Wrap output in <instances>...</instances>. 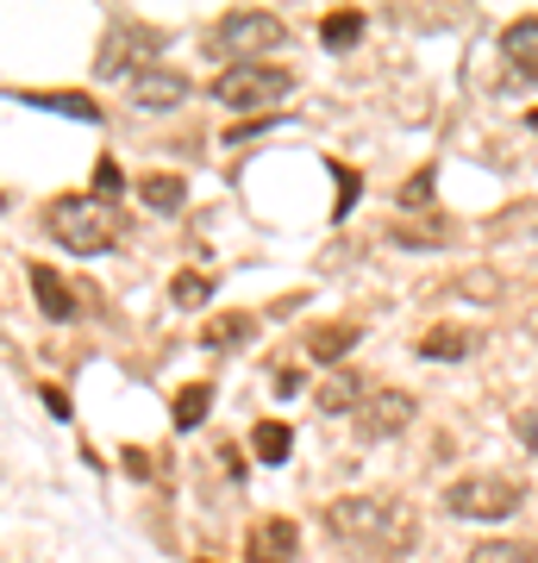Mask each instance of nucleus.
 <instances>
[{
  "mask_svg": "<svg viewBox=\"0 0 538 563\" xmlns=\"http://www.w3.org/2000/svg\"><path fill=\"white\" fill-rule=\"evenodd\" d=\"M326 532L370 558H400V551H414V507L395 495H344L326 507Z\"/></svg>",
  "mask_w": 538,
  "mask_h": 563,
  "instance_id": "obj_1",
  "label": "nucleus"
},
{
  "mask_svg": "<svg viewBox=\"0 0 538 563\" xmlns=\"http://www.w3.org/2000/svg\"><path fill=\"white\" fill-rule=\"evenodd\" d=\"M44 232L76 257H95V251L120 244V207L100 201V195H63V201L44 207Z\"/></svg>",
  "mask_w": 538,
  "mask_h": 563,
  "instance_id": "obj_2",
  "label": "nucleus"
},
{
  "mask_svg": "<svg viewBox=\"0 0 538 563\" xmlns=\"http://www.w3.org/2000/svg\"><path fill=\"white\" fill-rule=\"evenodd\" d=\"M288 88H295V76H288L282 63H226L220 76H213V101H220L226 113H251V107L276 113V101Z\"/></svg>",
  "mask_w": 538,
  "mask_h": 563,
  "instance_id": "obj_3",
  "label": "nucleus"
},
{
  "mask_svg": "<svg viewBox=\"0 0 538 563\" xmlns=\"http://www.w3.org/2000/svg\"><path fill=\"white\" fill-rule=\"evenodd\" d=\"M444 514L451 520H507V514H519L526 507V488L514 483V476H458V483L444 488Z\"/></svg>",
  "mask_w": 538,
  "mask_h": 563,
  "instance_id": "obj_4",
  "label": "nucleus"
},
{
  "mask_svg": "<svg viewBox=\"0 0 538 563\" xmlns=\"http://www.w3.org/2000/svg\"><path fill=\"white\" fill-rule=\"evenodd\" d=\"M213 44H220L232 63H263L270 51L288 44V25H282L276 13H263V7H239V13H226V20L213 25Z\"/></svg>",
  "mask_w": 538,
  "mask_h": 563,
  "instance_id": "obj_5",
  "label": "nucleus"
},
{
  "mask_svg": "<svg viewBox=\"0 0 538 563\" xmlns=\"http://www.w3.org/2000/svg\"><path fill=\"white\" fill-rule=\"evenodd\" d=\"M151 51H163V32H151V25L139 20H120L113 32H107V44H100L95 69L100 76H139V69H151Z\"/></svg>",
  "mask_w": 538,
  "mask_h": 563,
  "instance_id": "obj_6",
  "label": "nucleus"
},
{
  "mask_svg": "<svg viewBox=\"0 0 538 563\" xmlns=\"http://www.w3.org/2000/svg\"><path fill=\"white\" fill-rule=\"evenodd\" d=\"M414 420H419V401L407 395V388H376V395L363 401V413H358V439H363V444L400 439Z\"/></svg>",
  "mask_w": 538,
  "mask_h": 563,
  "instance_id": "obj_7",
  "label": "nucleus"
},
{
  "mask_svg": "<svg viewBox=\"0 0 538 563\" xmlns=\"http://www.w3.org/2000/svg\"><path fill=\"white\" fill-rule=\"evenodd\" d=\"M188 95H195V81L182 76V69H169V63H151V69H139V76L125 81V101L139 107V113H176Z\"/></svg>",
  "mask_w": 538,
  "mask_h": 563,
  "instance_id": "obj_8",
  "label": "nucleus"
},
{
  "mask_svg": "<svg viewBox=\"0 0 538 563\" xmlns=\"http://www.w3.org/2000/svg\"><path fill=\"white\" fill-rule=\"evenodd\" d=\"M25 282H32V295H39V313L51 325H69L88 313V295H81L76 282L63 276V269H51V263H25Z\"/></svg>",
  "mask_w": 538,
  "mask_h": 563,
  "instance_id": "obj_9",
  "label": "nucleus"
},
{
  "mask_svg": "<svg viewBox=\"0 0 538 563\" xmlns=\"http://www.w3.org/2000/svg\"><path fill=\"white\" fill-rule=\"evenodd\" d=\"M300 558V526L282 520V514H263L251 532H244V563H295Z\"/></svg>",
  "mask_w": 538,
  "mask_h": 563,
  "instance_id": "obj_10",
  "label": "nucleus"
},
{
  "mask_svg": "<svg viewBox=\"0 0 538 563\" xmlns=\"http://www.w3.org/2000/svg\"><path fill=\"white\" fill-rule=\"evenodd\" d=\"M376 388L363 383V369H326V383L314 388V401H319V413H363V401H370Z\"/></svg>",
  "mask_w": 538,
  "mask_h": 563,
  "instance_id": "obj_11",
  "label": "nucleus"
},
{
  "mask_svg": "<svg viewBox=\"0 0 538 563\" xmlns=\"http://www.w3.org/2000/svg\"><path fill=\"white\" fill-rule=\"evenodd\" d=\"M414 351L419 357H432V363H463V357H476L482 351V332H470V325H426Z\"/></svg>",
  "mask_w": 538,
  "mask_h": 563,
  "instance_id": "obj_12",
  "label": "nucleus"
},
{
  "mask_svg": "<svg viewBox=\"0 0 538 563\" xmlns=\"http://www.w3.org/2000/svg\"><path fill=\"white\" fill-rule=\"evenodd\" d=\"M501 57H507L514 76L538 81V13H526V20H514L507 32H501Z\"/></svg>",
  "mask_w": 538,
  "mask_h": 563,
  "instance_id": "obj_13",
  "label": "nucleus"
},
{
  "mask_svg": "<svg viewBox=\"0 0 538 563\" xmlns=\"http://www.w3.org/2000/svg\"><path fill=\"white\" fill-rule=\"evenodd\" d=\"M363 332L351 320H339V325H314V332H307V357L319 363V369H344V351H351V344H358Z\"/></svg>",
  "mask_w": 538,
  "mask_h": 563,
  "instance_id": "obj_14",
  "label": "nucleus"
},
{
  "mask_svg": "<svg viewBox=\"0 0 538 563\" xmlns=\"http://www.w3.org/2000/svg\"><path fill=\"white\" fill-rule=\"evenodd\" d=\"M251 339H257V313H220V320L200 325V344L207 351H244Z\"/></svg>",
  "mask_w": 538,
  "mask_h": 563,
  "instance_id": "obj_15",
  "label": "nucleus"
},
{
  "mask_svg": "<svg viewBox=\"0 0 538 563\" xmlns=\"http://www.w3.org/2000/svg\"><path fill=\"white\" fill-rule=\"evenodd\" d=\"M139 201L151 207V213H182V201H188V181L169 176V169H151V176H139Z\"/></svg>",
  "mask_w": 538,
  "mask_h": 563,
  "instance_id": "obj_16",
  "label": "nucleus"
},
{
  "mask_svg": "<svg viewBox=\"0 0 538 563\" xmlns=\"http://www.w3.org/2000/svg\"><path fill=\"white\" fill-rule=\"evenodd\" d=\"M363 32H370V13H363V7H339V13L319 20V44H326V51H351Z\"/></svg>",
  "mask_w": 538,
  "mask_h": 563,
  "instance_id": "obj_17",
  "label": "nucleus"
},
{
  "mask_svg": "<svg viewBox=\"0 0 538 563\" xmlns=\"http://www.w3.org/2000/svg\"><path fill=\"white\" fill-rule=\"evenodd\" d=\"M207 407H213V383L176 388V401H169V426H176V432H195V426L207 420Z\"/></svg>",
  "mask_w": 538,
  "mask_h": 563,
  "instance_id": "obj_18",
  "label": "nucleus"
},
{
  "mask_svg": "<svg viewBox=\"0 0 538 563\" xmlns=\"http://www.w3.org/2000/svg\"><path fill=\"white\" fill-rule=\"evenodd\" d=\"M251 451H257L263 463H288V451H295V426H288V420H257Z\"/></svg>",
  "mask_w": 538,
  "mask_h": 563,
  "instance_id": "obj_19",
  "label": "nucleus"
},
{
  "mask_svg": "<svg viewBox=\"0 0 538 563\" xmlns=\"http://www.w3.org/2000/svg\"><path fill=\"white\" fill-rule=\"evenodd\" d=\"M25 107H51V113H69V120H100V107L88 101V95H69V88H57V95H20Z\"/></svg>",
  "mask_w": 538,
  "mask_h": 563,
  "instance_id": "obj_20",
  "label": "nucleus"
},
{
  "mask_svg": "<svg viewBox=\"0 0 538 563\" xmlns=\"http://www.w3.org/2000/svg\"><path fill=\"white\" fill-rule=\"evenodd\" d=\"M470 563H538V544L526 539H482L470 551Z\"/></svg>",
  "mask_w": 538,
  "mask_h": 563,
  "instance_id": "obj_21",
  "label": "nucleus"
},
{
  "mask_svg": "<svg viewBox=\"0 0 538 563\" xmlns=\"http://www.w3.org/2000/svg\"><path fill=\"white\" fill-rule=\"evenodd\" d=\"M207 295H213V276H200V269H182L169 282V301L176 307H207Z\"/></svg>",
  "mask_w": 538,
  "mask_h": 563,
  "instance_id": "obj_22",
  "label": "nucleus"
},
{
  "mask_svg": "<svg viewBox=\"0 0 538 563\" xmlns=\"http://www.w3.org/2000/svg\"><path fill=\"white\" fill-rule=\"evenodd\" d=\"M326 169H332V176H339V207H332V220H351V207H358V169H344V163H326Z\"/></svg>",
  "mask_w": 538,
  "mask_h": 563,
  "instance_id": "obj_23",
  "label": "nucleus"
},
{
  "mask_svg": "<svg viewBox=\"0 0 538 563\" xmlns=\"http://www.w3.org/2000/svg\"><path fill=\"white\" fill-rule=\"evenodd\" d=\"M400 207H407V213H426V207H432V169L407 176V188H400Z\"/></svg>",
  "mask_w": 538,
  "mask_h": 563,
  "instance_id": "obj_24",
  "label": "nucleus"
},
{
  "mask_svg": "<svg viewBox=\"0 0 538 563\" xmlns=\"http://www.w3.org/2000/svg\"><path fill=\"white\" fill-rule=\"evenodd\" d=\"M451 239V225L432 220V225H395V244H444Z\"/></svg>",
  "mask_w": 538,
  "mask_h": 563,
  "instance_id": "obj_25",
  "label": "nucleus"
},
{
  "mask_svg": "<svg viewBox=\"0 0 538 563\" xmlns=\"http://www.w3.org/2000/svg\"><path fill=\"white\" fill-rule=\"evenodd\" d=\"M120 188H125L120 163H113V157H100V163H95V195H100V201H113V195H120Z\"/></svg>",
  "mask_w": 538,
  "mask_h": 563,
  "instance_id": "obj_26",
  "label": "nucleus"
},
{
  "mask_svg": "<svg viewBox=\"0 0 538 563\" xmlns=\"http://www.w3.org/2000/svg\"><path fill=\"white\" fill-rule=\"evenodd\" d=\"M458 295H501V276H488V269H470V276H458Z\"/></svg>",
  "mask_w": 538,
  "mask_h": 563,
  "instance_id": "obj_27",
  "label": "nucleus"
},
{
  "mask_svg": "<svg viewBox=\"0 0 538 563\" xmlns=\"http://www.w3.org/2000/svg\"><path fill=\"white\" fill-rule=\"evenodd\" d=\"M282 113H257V120H244V125H232V132H226V144H244V139H257V132H270V125H276Z\"/></svg>",
  "mask_w": 538,
  "mask_h": 563,
  "instance_id": "obj_28",
  "label": "nucleus"
},
{
  "mask_svg": "<svg viewBox=\"0 0 538 563\" xmlns=\"http://www.w3.org/2000/svg\"><path fill=\"white\" fill-rule=\"evenodd\" d=\"M514 432H519V444H526V451L538 457V407H526V413H519V420H514Z\"/></svg>",
  "mask_w": 538,
  "mask_h": 563,
  "instance_id": "obj_29",
  "label": "nucleus"
},
{
  "mask_svg": "<svg viewBox=\"0 0 538 563\" xmlns=\"http://www.w3.org/2000/svg\"><path fill=\"white\" fill-rule=\"evenodd\" d=\"M120 457H125V476H139V483L151 476V451H139V444H125Z\"/></svg>",
  "mask_w": 538,
  "mask_h": 563,
  "instance_id": "obj_30",
  "label": "nucleus"
},
{
  "mask_svg": "<svg viewBox=\"0 0 538 563\" xmlns=\"http://www.w3.org/2000/svg\"><path fill=\"white\" fill-rule=\"evenodd\" d=\"M39 395H44V407H51L57 420H69V395H63V388H39Z\"/></svg>",
  "mask_w": 538,
  "mask_h": 563,
  "instance_id": "obj_31",
  "label": "nucleus"
},
{
  "mask_svg": "<svg viewBox=\"0 0 538 563\" xmlns=\"http://www.w3.org/2000/svg\"><path fill=\"white\" fill-rule=\"evenodd\" d=\"M213 457L226 463V476H232V483H239V476H244V463H239V451H232V444H220V451H213Z\"/></svg>",
  "mask_w": 538,
  "mask_h": 563,
  "instance_id": "obj_32",
  "label": "nucleus"
},
{
  "mask_svg": "<svg viewBox=\"0 0 538 563\" xmlns=\"http://www.w3.org/2000/svg\"><path fill=\"white\" fill-rule=\"evenodd\" d=\"M526 332H532V339H538V301L526 307Z\"/></svg>",
  "mask_w": 538,
  "mask_h": 563,
  "instance_id": "obj_33",
  "label": "nucleus"
},
{
  "mask_svg": "<svg viewBox=\"0 0 538 563\" xmlns=\"http://www.w3.org/2000/svg\"><path fill=\"white\" fill-rule=\"evenodd\" d=\"M526 125H532V132H538V107H532V113H526Z\"/></svg>",
  "mask_w": 538,
  "mask_h": 563,
  "instance_id": "obj_34",
  "label": "nucleus"
},
{
  "mask_svg": "<svg viewBox=\"0 0 538 563\" xmlns=\"http://www.w3.org/2000/svg\"><path fill=\"white\" fill-rule=\"evenodd\" d=\"M200 563H213V558H200Z\"/></svg>",
  "mask_w": 538,
  "mask_h": 563,
  "instance_id": "obj_35",
  "label": "nucleus"
}]
</instances>
